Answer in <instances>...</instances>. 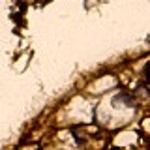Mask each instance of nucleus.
I'll return each mask as SVG.
<instances>
[{
	"instance_id": "1",
	"label": "nucleus",
	"mask_w": 150,
	"mask_h": 150,
	"mask_svg": "<svg viewBox=\"0 0 150 150\" xmlns=\"http://www.w3.org/2000/svg\"><path fill=\"white\" fill-rule=\"evenodd\" d=\"M111 150H122V148H111Z\"/></svg>"
},
{
	"instance_id": "2",
	"label": "nucleus",
	"mask_w": 150,
	"mask_h": 150,
	"mask_svg": "<svg viewBox=\"0 0 150 150\" xmlns=\"http://www.w3.org/2000/svg\"><path fill=\"white\" fill-rule=\"evenodd\" d=\"M38 150H41V148H38Z\"/></svg>"
}]
</instances>
